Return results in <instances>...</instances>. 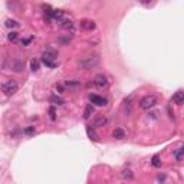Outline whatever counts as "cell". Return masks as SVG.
Wrapping results in <instances>:
<instances>
[{
  "label": "cell",
  "mask_w": 184,
  "mask_h": 184,
  "mask_svg": "<svg viewBox=\"0 0 184 184\" xmlns=\"http://www.w3.org/2000/svg\"><path fill=\"white\" fill-rule=\"evenodd\" d=\"M79 65L84 69L89 71V69H94L99 65V55L98 53H91V55H86L84 58L79 61Z\"/></svg>",
  "instance_id": "1"
},
{
  "label": "cell",
  "mask_w": 184,
  "mask_h": 184,
  "mask_svg": "<svg viewBox=\"0 0 184 184\" xmlns=\"http://www.w3.org/2000/svg\"><path fill=\"white\" fill-rule=\"evenodd\" d=\"M42 62L48 68H56L58 66V53L53 49H46L42 53Z\"/></svg>",
  "instance_id": "2"
},
{
  "label": "cell",
  "mask_w": 184,
  "mask_h": 184,
  "mask_svg": "<svg viewBox=\"0 0 184 184\" xmlns=\"http://www.w3.org/2000/svg\"><path fill=\"white\" fill-rule=\"evenodd\" d=\"M140 108L141 109H151V108H154L155 105L158 104V98L155 95H145V96H142L141 99H140Z\"/></svg>",
  "instance_id": "3"
},
{
  "label": "cell",
  "mask_w": 184,
  "mask_h": 184,
  "mask_svg": "<svg viewBox=\"0 0 184 184\" xmlns=\"http://www.w3.org/2000/svg\"><path fill=\"white\" fill-rule=\"evenodd\" d=\"M2 91H3L4 95L12 96L19 91V84H17L16 81L9 79V81H6V82H3V85H2Z\"/></svg>",
  "instance_id": "4"
},
{
  "label": "cell",
  "mask_w": 184,
  "mask_h": 184,
  "mask_svg": "<svg viewBox=\"0 0 184 184\" xmlns=\"http://www.w3.org/2000/svg\"><path fill=\"white\" fill-rule=\"evenodd\" d=\"M10 68H12L13 72L19 73V72L23 71V68H25V62H23L22 59H19V58H15L12 61V63H10Z\"/></svg>",
  "instance_id": "5"
},
{
  "label": "cell",
  "mask_w": 184,
  "mask_h": 184,
  "mask_svg": "<svg viewBox=\"0 0 184 184\" xmlns=\"http://www.w3.org/2000/svg\"><path fill=\"white\" fill-rule=\"evenodd\" d=\"M89 101H91V104L96 105V107H105L107 105V99L99 95H96V94H91L89 95Z\"/></svg>",
  "instance_id": "6"
},
{
  "label": "cell",
  "mask_w": 184,
  "mask_h": 184,
  "mask_svg": "<svg viewBox=\"0 0 184 184\" xmlns=\"http://www.w3.org/2000/svg\"><path fill=\"white\" fill-rule=\"evenodd\" d=\"M107 122H108V118L105 117V115H99V117H96L95 119L92 121V127H94V128H101V127L107 125Z\"/></svg>",
  "instance_id": "7"
},
{
  "label": "cell",
  "mask_w": 184,
  "mask_h": 184,
  "mask_svg": "<svg viewBox=\"0 0 184 184\" xmlns=\"http://www.w3.org/2000/svg\"><path fill=\"white\" fill-rule=\"evenodd\" d=\"M94 84H95L96 86H99V88H104L105 85L108 84L107 76H105L104 73H98V75H95V78H94Z\"/></svg>",
  "instance_id": "8"
},
{
  "label": "cell",
  "mask_w": 184,
  "mask_h": 184,
  "mask_svg": "<svg viewBox=\"0 0 184 184\" xmlns=\"http://www.w3.org/2000/svg\"><path fill=\"white\" fill-rule=\"evenodd\" d=\"M171 101L177 105H183L184 104V92L183 91H177L174 95H173Z\"/></svg>",
  "instance_id": "9"
},
{
  "label": "cell",
  "mask_w": 184,
  "mask_h": 184,
  "mask_svg": "<svg viewBox=\"0 0 184 184\" xmlns=\"http://www.w3.org/2000/svg\"><path fill=\"white\" fill-rule=\"evenodd\" d=\"M95 22L94 20H88V19H84V20L81 22V27L85 30H94L95 29Z\"/></svg>",
  "instance_id": "10"
},
{
  "label": "cell",
  "mask_w": 184,
  "mask_h": 184,
  "mask_svg": "<svg viewBox=\"0 0 184 184\" xmlns=\"http://www.w3.org/2000/svg\"><path fill=\"white\" fill-rule=\"evenodd\" d=\"M79 86H81V82H79V81H66V82H65V88H68L69 91L79 88Z\"/></svg>",
  "instance_id": "11"
},
{
  "label": "cell",
  "mask_w": 184,
  "mask_h": 184,
  "mask_svg": "<svg viewBox=\"0 0 184 184\" xmlns=\"http://www.w3.org/2000/svg\"><path fill=\"white\" fill-rule=\"evenodd\" d=\"M112 137L115 140H122V138H125V131L122 130V128H115L112 132Z\"/></svg>",
  "instance_id": "12"
},
{
  "label": "cell",
  "mask_w": 184,
  "mask_h": 184,
  "mask_svg": "<svg viewBox=\"0 0 184 184\" xmlns=\"http://www.w3.org/2000/svg\"><path fill=\"white\" fill-rule=\"evenodd\" d=\"M86 134H88V137L91 138L92 141H98V135L94 131V127L92 125H86Z\"/></svg>",
  "instance_id": "13"
},
{
  "label": "cell",
  "mask_w": 184,
  "mask_h": 184,
  "mask_svg": "<svg viewBox=\"0 0 184 184\" xmlns=\"http://www.w3.org/2000/svg\"><path fill=\"white\" fill-rule=\"evenodd\" d=\"M50 102L55 105H63L65 104V99H63L62 96H58V95H52L50 96Z\"/></svg>",
  "instance_id": "14"
},
{
  "label": "cell",
  "mask_w": 184,
  "mask_h": 184,
  "mask_svg": "<svg viewBox=\"0 0 184 184\" xmlns=\"http://www.w3.org/2000/svg\"><path fill=\"white\" fill-rule=\"evenodd\" d=\"M92 114H94V105H92V104H88V105H86V108H85L84 118H85V119H88V118H91Z\"/></svg>",
  "instance_id": "15"
},
{
  "label": "cell",
  "mask_w": 184,
  "mask_h": 184,
  "mask_svg": "<svg viewBox=\"0 0 184 184\" xmlns=\"http://www.w3.org/2000/svg\"><path fill=\"white\" fill-rule=\"evenodd\" d=\"M30 69H32L33 72L39 71V61H38V59H35V58L30 59Z\"/></svg>",
  "instance_id": "16"
},
{
  "label": "cell",
  "mask_w": 184,
  "mask_h": 184,
  "mask_svg": "<svg viewBox=\"0 0 184 184\" xmlns=\"http://www.w3.org/2000/svg\"><path fill=\"white\" fill-rule=\"evenodd\" d=\"M174 157H176L177 161H181V160H183V157H184V145L174 153Z\"/></svg>",
  "instance_id": "17"
},
{
  "label": "cell",
  "mask_w": 184,
  "mask_h": 184,
  "mask_svg": "<svg viewBox=\"0 0 184 184\" xmlns=\"http://www.w3.org/2000/svg\"><path fill=\"white\" fill-rule=\"evenodd\" d=\"M151 164L154 165V167H161V158H160L158 154H155L153 158H151Z\"/></svg>",
  "instance_id": "18"
},
{
  "label": "cell",
  "mask_w": 184,
  "mask_h": 184,
  "mask_svg": "<svg viewBox=\"0 0 184 184\" xmlns=\"http://www.w3.org/2000/svg\"><path fill=\"white\" fill-rule=\"evenodd\" d=\"M6 26L7 27H12V29H16V27H19V23H17L16 20H12V19H9V20H6Z\"/></svg>",
  "instance_id": "19"
},
{
  "label": "cell",
  "mask_w": 184,
  "mask_h": 184,
  "mask_svg": "<svg viewBox=\"0 0 184 184\" xmlns=\"http://www.w3.org/2000/svg\"><path fill=\"white\" fill-rule=\"evenodd\" d=\"M7 38H9L10 42H17V39H19V33H17V32H10Z\"/></svg>",
  "instance_id": "20"
},
{
  "label": "cell",
  "mask_w": 184,
  "mask_h": 184,
  "mask_svg": "<svg viewBox=\"0 0 184 184\" xmlns=\"http://www.w3.org/2000/svg\"><path fill=\"white\" fill-rule=\"evenodd\" d=\"M125 112L127 114H131L132 112V104H131V98L125 101Z\"/></svg>",
  "instance_id": "21"
},
{
  "label": "cell",
  "mask_w": 184,
  "mask_h": 184,
  "mask_svg": "<svg viewBox=\"0 0 184 184\" xmlns=\"http://www.w3.org/2000/svg\"><path fill=\"white\" fill-rule=\"evenodd\" d=\"M61 26H62L63 29H72V27H73V23H72V20H63Z\"/></svg>",
  "instance_id": "22"
},
{
  "label": "cell",
  "mask_w": 184,
  "mask_h": 184,
  "mask_svg": "<svg viewBox=\"0 0 184 184\" xmlns=\"http://www.w3.org/2000/svg\"><path fill=\"white\" fill-rule=\"evenodd\" d=\"M23 132H25V134H27V135H32L35 132V127H27V128H25V130H23Z\"/></svg>",
  "instance_id": "23"
},
{
  "label": "cell",
  "mask_w": 184,
  "mask_h": 184,
  "mask_svg": "<svg viewBox=\"0 0 184 184\" xmlns=\"http://www.w3.org/2000/svg\"><path fill=\"white\" fill-rule=\"evenodd\" d=\"M32 39H33V38H26V39H22V40H20V45H22V46H27L30 42H32Z\"/></svg>",
  "instance_id": "24"
},
{
  "label": "cell",
  "mask_w": 184,
  "mask_h": 184,
  "mask_svg": "<svg viewBox=\"0 0 184 184\" xmlns=\"http://www.w3.org/2000/svg\"><path fill=\"white\" fill-rule=\"evenodd\" d=\"M49 114H50V119L55 121V119H56V115H55V108H53V107H50V108H49Z\"/></svg>",
  "instance_id": "25"
},
{
  "label": "cell",
  "mask_w": 184,
  "mask_h": 184,
  "mask_svg": "<svg viewBox=\"0 0 184 184\" xmlns=\"http://www.w3.org/2000/svg\"><path fill=\"white\" fill-rule=\"evenodd\" d=\"M124 177H128V178H132V174H131L130 170H125L124 171Z\"/></svg>",
  "instance_id": "26"
}]
</instances>
